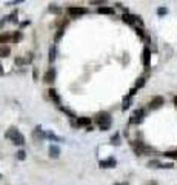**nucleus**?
<instances>
[{"mask_svg": "<svg viewBox=\"0 0 177 185\" xmlns=\"http://www.w3.org/2000/svg\"><path fill=\"white\" fill-rule=\"evenodd\" d=\"M5 137L9 139L12 143H16V145H23L25 143V136L20 133L16 127H11L6 133H5Z\"/></svg>", "mask_w": 177, "mask_h": 185, "instance_id": "1", "label": "nucleus"}, {"mask_svg": "<svg viewBox=\"0 0 177 185\" xmlns=\"http://www.w3.org/2000/svg\"><path fill=\"white\" fill-rule=\"evenodd\" d=\"M96 125L102 130V131H106V130H110L111 127V116L110 113H106V111H102L96 116Z\"/></svg>", "mask_w": 177, "mask_h": 185, "instance_id": "2", "label": "nucleus"}, {"mask_svg": "<svg viewBox=\"0 0 177 185\" xmlns=\"http://www.w3.org/2000/svg\"><path fill=\"white\" fill-rule=\"evenodd\" d=\"M122 20L131 26H134V28H142L143 26V20L140 19V16H134V14H128L126 12V14L122 16Z\"/></svg>", "mask_w": 177, "mask_h": 185, "instance_id": "3", "label": "nucleus"}, {"mask_svg": "<svg viewBox=\"0 0 177 185\" xmlns=\"http://www.w3.org/2000/svg\"><path fill=\"white\" fill-rule=\"evenodd\" d=\"M131 145H132V148H134V151H135V154H139V156H142V154H145L146 151H151V148H149V147H146V145H145L143 142H140V140H135V142H131Z\"/></svg>", "mask_w": 177, "mask_h": 185, "instance_id": "4", "label": "nucleus"}, {"mask_svg": "<svg viewBox=\"0 0 177 185\" xmlns=\"http://www.w3.org/2000/svg\"><path fill=\"white\" fill-rule=\"evenodd\" d=\"M143 117H145V110L139 108V110H135L132 114H131V119H129V124L131 125H137L143 121Z\"/></svg>", "mask_w": 177, "mask_h": 185, "instance_id": "5", "label": "nucleus"}, {"mask_svg": "<svg viewBox=\"0 0 177 185\" xmlns=\"http://www.w3.org/2000/svg\"><path fill=\"white\" fill-rule=\"evenodd\" d=\"M142 62H143V67H145L146 70H149V67H151V51H149V48H148V46L143 49Z\"/></svg>", "mask_w": 177, "mask_h": 185, "instance_id": "6", "label": "nucleus"}, {"mask_svg": "<svg viewBox=\"0 0 177 185\" xmlns=\"http://www.w3.org/2000/svg\"><path fill=\"white\" fill-rule=\"evenodd\" d=\"M68 12H70L71 16L77 17V16H83V14H86L88 9L83 8V6H70V8H68Z\"/></svg>", "mask_w": 177, "mask_h": 185, "instance_id": "7", "label": "nucleus"}, {"mask_svg": "<svg viewBox=\"0 0 177 185\" xmlns=\"http://www.w3.org/2000/svg\"><path fill=\"white\" fill-rule=\"evenodd\" d=\"M100 168H114L117 165V161L114 159V157H108V159H103L99 162Z\"/></svg>", "mask_w": 177, "mask_h": 185, "instance_id": "8", "label": "nucleus"}, {"mask_svg": "<svg viewBox=\"0 0 177 185\" xmlns=\"http://www.w3.org/2000/svg\"><path fill=\"white\" fill-rule=\"evenodd\" d=\"M43 80L48 82V83H51V82L56 80V70H54V68H48V70L45 71V74H43Z\"/></svg>", "mask_w": 177, "mask_h": 185, "instance_id": "9", "label": "nucleus"}, {"mask_svg": "<svg viewBox=\"0 0 177 185\" xmlns=\"http://www.w3.org/2000/svg\"><path fill=\"white\" fill-rule=\"evenodd\" d=\"M48 154L51 159H57V157L60 156V148L57 147V145H49V148H48Z\"/></svg>", "mask_w": 177, "mask_h": 185, "instance_id": "10", "label": "nucleus"}, {"mask_svg": "<svg viewBox=\"0 0 177 185\" xmlns=\"http://www.w3.org/2000/svg\"><path fill=\"white\" fill-rule=\"evenodd\" d=\"M48 96H49V97H51V99L54 100V103H56V105H57V107H59V108L62 107V105H60V96L57 94V91H56V89H54V88H51V89H48Z\"/></svg>", "mask_w": 177, "mask_h": 185, "instance_id": "11", "label": "nucleus"}, {"mask_svg": "<svg viewBox=\"0 0 177 185\" xmlns=\"http://www.w3.org/2000/svg\"><path fill=\"white\" fill-rule=\"evenodd\" d=\"M162 105H163V97L162 96H156V97L151 99V102H149V107L151 108H159Z\"/></svg>", "mask_w": 177, "mask_h": 185, "instance_id": "12", "label": "nucleus"}, {"mask_svg": "<svg viewBox=\"0 0 177 185\" xmlns=\"http://www.w3.org/2000/svg\"><path fill=\"white\" fill-rule=\"evenodd\" d=\"M33 139H45V131L42 130V127L37 125L34 133H33Z\"/></svg>", "mask_w": 177, "mask_h": 185, "instance_id": "13", "label": "nucleus"}, {"mask_svg": "<svg viewBox=\"0 0 177 185\" xmlns=\"http://www.w3.org/2000/svg\"><path fill=\"white\" fill-rule=\"evenodd\" d=\"M77 125L79 127H91V119L89 117H77Z\"/></svg>", "mask_w": 177, "mask_h": 185, "instance_id": "14", "label": "nucleus"}, {"mask_svg": "<svg viewBox=\"0 0 177 185\" xmlns=\"http://www.w3.org/2000/svg\"><path fill=\"white\" fill-rule=\"evenodd\" d=\"M45 139H51V140H54V142H63V140H65L63 137L56 136L52 131H45Z\"/></svg>", "mask_w": 177, "mask_h": 185, "instance_id": "15", "label": "nucleus"}, {"mask_svg": "<svg viewBox=\"0 0 177 185\" xmlns=\"http://www.w3.org/2000/svg\"><path fill=\"white\" fill-rule=\"evenodd\" d=\"M97 12H99V14H110V16H113V14H114V8H110V6H100V8L97 9Z\"/></svg>", "mask_w": 177, "mask_h": 185, "instance_id": "16", "label": "nucleus"}, {"mask_svg": "<svg viewBox=\"0 0 177 185\" xmlns=\"http://www.w3.org/2000/svg\"><path fill=\"white\" fill-rule=\"evenodd\" d=\"M11 54V49L8 45H2L0 46V57H8Z\"/></svg>", "mask_w": 177, "mask_h": 185, "instance_id": "17", "label": "nucleus"}, {"mask_svg": "<svg viewBox=\"0 0 177 185\" xmlns=\"http://www.w3.org/2000/svg\"><path fill=\"white\" fill-rule=\"evenodd\" d=\"M145 82H146V79L145 77H139L137 79V82H135V89H139V88H142V86H145Z\"/></svg>", "mask_w": 177, "mask_h": 185, "instance_id": "18", "label": "nucleus"}, {"mask_svg": "<svg viewBox=\"0 0 177 185\" xmlns=\"http://www.w3.org/2000/svg\"><path fill=\"white\" fill-rule=\"evenodd\" d=\"M129 102H131V97H129V96H126V97L123 99V103H122V110H123V111L129 108Z\"/></svg>", "mask_w": 177, "mask_h": 185, "instance_id": "19", "label": "nucleus"}, {"mask_svg": "<svg viewBox=\"0 0 177 185\" xmlns=\"http://www.w3.org/2000/svg\"><path fill=\"white\" fill-rule=\"evenodd\" d=\"M148 167H151V168H162V162L160 161H149Z\"/></svg>", "mask_w": 177, "mask_h": 185, "instance_id": "20", "label": "nucleus"}, {"mask_svg": "<svg viewBox=\"0 0 177 185\" xmlns=\"http://www.w3.org/2000/svg\"><path fill=\"white\" fill-rule=\"evenodd\" d=\"M56 60V46H51L49 48V62Z\"/></svg>", "mask_w": 177, "mask_h": 185, "instance_id": "21", "label": "nucleus"}, {"mask_svg": "<svg viewBox=\"0 0 177 185\" xmlns=\"http://www.w3.org/2000/svg\"><path fill=\"white\" fill-rule=\"evenodd\" d=\"M5 20H11L12 23H17V11H14L11 16H8V17H5Z\"/></svg>", "mask_w": 177, "mask_h": 185, "instance_id": "22", "label": "nucleus"}, {"mask_svg": "<svg viewBox=\"0 0 177 185\" xmlns=\"http://www.w3.org/2000/svg\"><path fill=\"white\" fill-rule=\"evenodd\" d=\"M11 36L9 34H0V43H8Z\"/></svg>", "mask_w": 177, "mask_h": 185, "instance_id": "23", "label": "nucleus"}, {"mask_svg": "<svg viewBox=\"0 0 177 185\" xmlns=\"http://www.w3.org/2000/svg\"><path fill=\"white\" fill-rule=\"evenodd\" d=\"M111 142H113L114 145H119V143H120V134H119V133H116V134L111 137Z\"/></svg>", "mask_w": 177, "mask_h": 185, "instance_id": "24", "label": "nucleus"}, {"mask_svg": "<svg viewBox=\"0 0 177 185\" xmlns=\"http://www.w3.org/2000/svg\"><path fill=\"white\" fill-rule=\"evenodd\" d=\"M20 37H22V33H20V31H16V33H14V36H12V42L17 43V42L20 40Z\"/></svg>", "mask_w": 177, "mask_h": 185, "instance_id": "25", "label": "nucleus"}, {"mask_svg": "<svg viewBox=\"0 0 177 185\" xmlns=\"http://www.w3.org/2000/svg\"><path fill=\"white\" fill-rule=\"evenodd\" d=\"M60 11H62V9L57 8L56 5H51V6H49V12H54V14H60Z\"/></svg>", "mask_w": 177, "mask_h": 185, "instance_id": "26", "label": "nucleus"}, {"mask_svg": "<svg viewBox=\"0 0 177 185\" xmlns=\"http://www.w3.org/2000/svg\"><path fill=\"white\" fill-rule=\"evenodd\" d=\"M63 31H65V26H62V28H59V31H57V34H56V37H54V39H56V40H59V39L63 36Z\"/></svg>", "mask_w": 177, "mask_h": 185, "instance_id": "27", "label": "nucleus"}, {"mask_svg": "<svg viewBox=\"0 0 177 185\" xmlns=\"http://www.w3.org/2000/svg\"><path fill=\"white\" fill-rule=\"evenodd\" d=\"M25 157H26V153H25L23 150H20V151H17V159H19V161H23V159H25Z\"/></svg>", "mask_w": 177, "mask_h": 185, "instance_id": "28", "label": "nucleus"}, {"mask_svg": "<svg viewBox=\"0 0 177 185\" xmlns=\"http://www.w3.org/2000/svg\"><path fill=\"white\" fill-rule=\"evenodd\" d=\"M165 156H166V157H172V159H175V157H177V151H166V153H165Z\"/></svg>", "mask_w": 177, "mask_h": 185, "instance_id": "29", "label": "nucleus"}, {"mask_svg": "<svg viewBox=\"0 0 177 185\" xmlns=\"http://www.w3.org/2000/svg\"><path fill=\"white\" fill-rule=\"evenodd\" d=\"M23 63H26V59H23V57H16V65H23Z\"/></svg>", "mask_w": 177, "mask_h": 185, "instance_id": "30", "label": "nucleus"}, {"mask_svg": "<svg viewBox=\"0 0 177 185\" xmlns=\"http://www.w3.org/2000/svg\"><path fill=\"white\" fill-rule=\"evenodd\" d=\"M166 12H168L166 8H159V9H157V14H159V16H165Z\"/></svg>", "mask_w": 177, "mask_h": 185, "instance_id": "31", "label": "nucleus"}, {"mask_svg": "<svg viewBox=\"0 0 177 185\" xmlns=\"http://www.w3.org/2000/svg\"><path fill=\"white\" fill-rule=\"evenodd\" d=\"M105 2H100V0H97V2H96V0H92V2H91V5H103Z\"/></svg>", "mask_w": 177, "mask_h": 185, "instance_id": "32", "label": "nucleus"}, {"mask_svg": "<svg viewBox=\"0 0 177 185\" xmlns=\"http://www.w3.org/2000/svg\"><path fill=\"white\" fill-rule=\"evenodd\" d=\"M17 3H22V0H14V2H8L6 5H17Z\"/></svg>", "mask_w": 177, "mask_h": 185, "instance_id": "33", "label": "nucleus"}, {"mask_svg": "<svg viewBox=\"0 0 177 185\" xmlns=\"http://www.w3.org/2000/svg\"><path fill=\"white\" fill-rule=\"evenodd\" d=\"M162 168H172V164H162Z\"/></svg>", "mask_w": 177, "mask_h": 185, "instance_id": "34", "label": "nucleus"}, {"mask_svg": "<svg viewBox=\"0 0 177 185\" xmlns=\"http://www.w3.org/2000/svg\"><path fill=\"white\" fill-rule=\"evenodd\" d=\"M37 76H39V73H37V70H34V73H33V77H34V79H37Z\"/></svg>", "mask_w": 177, "mask_h": 185, "instance_id": "35", "label": "nucleus"}, {"mask_svg": "<svg viewBox=\"0 0 177 185\" xmlns=\"http://www.w3.org/2000/svg\"><path fill=\"white\" fill-rule=\"evenodd\" d=\"M3 23H5V19H3V20H0V28L3 26Z\"/></svg>", "mask_w": 177, "mask_h": 185, "instance_id": "36", "label": "nucleus"}, {"mask_svg": "<svg viewBox=\"0 0 177 185\" xmlns=\"http://www.w3.org/2000/svg\"><path fill=\"white\" fill-rule=\"evenodd\" d=\"M0 74H3V67L0 65Z\"/></svg>", "mask_w": 177, "mask_h": 185, "instance_id": "37", "label": "nucleus"}, {"mask_svg": "<svg viewBox=\"0 0 177 185\" xmlns=\"http://www.w3.org/2000/svg\"><path fill=\"white\" fill-rule=\"evenodd\" d=\"M174 105H177V96L174 97Z\"/></svg>", "mask_w": 177, "mask_h": 185, "instance_id": "38", "label": "nucleus"}, {"mask_svg": "<svg viewBox=\"0 0 177 185\" xmlns=\"http://www.w3.org/2000/svg\"><path fill=\"white\" fill-rule=\"evenodd\" d=\"M114 185H123V183H114Z\"/></svg>", "mask_w": 177, "mask_h": 185, "instance_id": "39", "label": "nucleus"}]
</instances>
